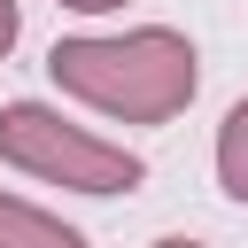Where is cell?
<instances>
[{"label": "cell", "instance_id": "cell-1", "mask_svg": "<svg viewBox=\"0 0 248 248\" xmlns=\"http://www.w3.org/2000/svg\"><path fill=\"white\" fill-rule=\"evenodd\" d=\"M46 78L116 116V124H170L194 85H202V62H194V39L170 31V23H140V31H116V39H54L46 54Z\"/></svg>", "mask_w": 248, "mask_h": 248}, {"label": "cell", "instance_id": "cell-2", "mask_svg": "<svg viewBox=\"0 0 248 248\" xmlns=\"http://www.w3.org/2000/svg\"><path fill=\"white\" fill-rule=\"evenodd\" d=\"M0 163L23 170V178H46V186H70V194H132L147 178V163L116 140H93L78 132L62 108L46 101H8L0 108Z\"/></svg>", "mask_w": 248, "mask_h": 248}, {"label": "cell", "instance_id": "cell-3", "mask_svg": "<svg viewBox=\"0 0 248 248\" xmlns=\"http://www.w3.org/2000/svg\"><path fill=\"white\" fill-rule=\"evenodd\" d=\"M0 248H85V232H70L23 194H0Z\"/></svg>", "mask_w": 248, "mask_h": 248}, {"label": "cell", "instance_id": "cell-4", "mask_svg": "<svg viewBox=\"0 0 248 248\" xmlns=\"http://www.w3.org/2000/svg\"><path fill=\"white\" fill-rule=\"evenodd\" d=\"M217 186L248 209V101H232L217 124Z\"/></svg>", "mask_w": 248, "mask_h": 248}, {"label": "cell", "instance_id": "cell-5", "mask_svg": "<svg viewBox=\"0 0 248 248\" xmlns=\"http://www.w3.org/2000/svg\"><path fill=\"white\" fill-rule=\"evenodd\" d=\"M16 31H23V8H16V0H0V62H8V46H16Z\"/></svg>", "mask_w": 248, "mask_h": 248}, {"label": "cell", "instance_id": "cell-6", "mask_svg": "<svg viewBox=\"0 0 248 248\" xmlns=\"http://www.w3.org/2000/svg\"><path fill=\"white\" fill-rule=\"evenodd\" d=\"M62 8H78V16H108V8H124V0H62Z\"/></svg>", "mask_w": 248, "mask_h": 248}, {"label": "cell", "instance_id": "cell-7", "mask_svg": "<svg viewBox=\"0 0 248 248\" xmlns=\"http://www.w3.org/2000/svg\"><path fill=\"white\" fill-rule=\"evenodd\" d=\"M155 248H202V240H186V232H170V240H155Z\"/></svg>", "mask_w": 248, "mask_h": 248}]
</instances>
